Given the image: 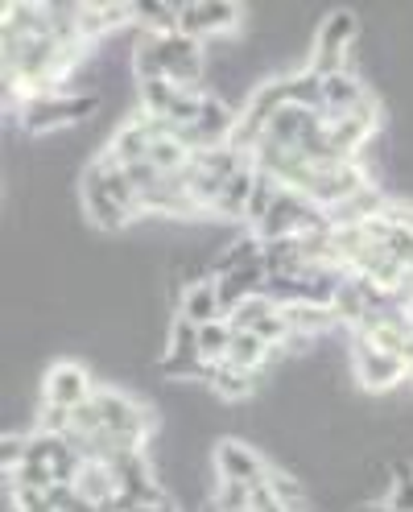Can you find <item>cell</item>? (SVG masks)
Returning <instances> with one entry per match:
<instances>
[{
	"instance_id": "obj_35",
	"label": "cell",
	"mask_w": 413,
	"mask_h": 512,
	"mask_svg": "<svg viewBox=\"0 0 413 512\" xmlns=\"http://www.w3.org/2000/svg\"><path fill=\"white\" fill-rule=\"evenodd\" d=\"M409 380H413V364H409Z\"/></svg>"
},
{
	"instance_id": "obj_11",
	"label": "cell",
	"mask_w": 413,
	"mask_h": 512,
	"mask_svg": "<svg viewBox=\"0 0 413 512\" xmlns=\"http://www.w3.org/2000/svg\"><path fill=\"white\" fill-rule=\"evenodd\" d=\"M364 100H372V91L356 71H335L323 79V120L327 124L347 116V112H356Z\"/></svg>"
},
{
	"instance_id": "obj_20",
	"label": "cell",
	"mask_w": 413,
	"mask_h": 512,
	"mask_svg": "<svg viewBox=\"0 0 413 512\" xmlns=\"http://www.w3.org/2000/svg\"><path fill=\"white\" fill-rule=\"evenodd\" d=\"M75 492H79L83 500H91V504L112 500V496H116V479H112L108 463H83V471H79V479H75Z\"/></svg>"
},
{
	"instance_id": "obj_21",
	"label": "cell",
	"mask_w": 413,
	"mask_h": 512,
	"mask_svg": "<svg viewBox=\"0 0 413 512\" xmlns=\"http://www.w3.org/2000/svg\"><path fill=\"white\" fill-rule=\"evenodd\" d=\"M261 252H265V244H261L257 236L232 240V244L211 261V277H224V273H232V269H244V265H252V261H261Z\"/></svg>"
},
{
	"instance_id": "obj_18",
	"label": "cell",
	"mask_w": 413,
	"mask_h": 512,
	"mask_svg": "<svg viewBox=\"0 0 413 512\" xmlns=\"http://www.w3.org/2000/svg\"><path fill=\"white\" fill-rule=\"evenodd\" d=\"M281 83H285V100H290V108L323 112V75H314L310 67H302L294 75H281Z\"/></svg>"
},
{
	"instance_id": "obj_2",
	"label": "cell",
	"mask_w": 413,
	"mask_h": 512,
	"mask_svg": "<svg viewBox=\"0 0 413 512\" xmlns=\"http://www.w3.org/2000/svg\"><path fill=\"white\" fill-rule=\"evenodd\" d=\"M91 112H95V95H71V91H38L17 108L21 128L25 133H34V137L83 124Z\"/></svg>"
},
{
	"instance_id": "obj_13",
	"label": "cell",
	"mask_w": 413,
	"mask_h": 512,
	"mask_svg": "<svg viewBox=\"0 0 413 512\" xmlns=\"http://www.w3.org/2000/svg\"><path fill=\"white\" fill-rule=\"evenodd\" d=\"M178 314L186 318V323H195V327L219 323V318H224V302H219L215 277H207V281H195V285H186V294L178 298Z\"/></svg>"
},
{
	"instance_id": "obj_27",
	"label": "cell",
	"mask_w": 413,
	"mask_h": 512,
	"mask_svg": "<svg viewBox=\"0 0 413 512\" xmlns=\"http://www.w3.org/2000/svg\"><path fill=\"white\" fill-rule=\"evenodd\" d=\"M25 455H29V434H5V442H0V467L17 471Z\"/></svg>"
},
{
	"instance_id": "obj_5",
	"label": "cell",
	"mask_w": 413,
	"mask_h": 512,
	"mask_svg": "<svg viewBox=\"0 0 413 512\" xmlns=\"http://www.w3.org/2000/svg\"><path fill=\"white\" fill-rule=\"evenodd\" d=\"M157 372L170 376V380H195V376L207 380L211 376V364L203 360V351H199V327L186 323L182 314L170 323V347H166L162 364H157Z\"/></svg>"
},
{
	"instance_id": "obj_26",
	"label": "cell",
	"mask_w": 413,
	"mask_h": 512,
	"mask_svg": "<svg viewBox=\"0 0 413 512\" xmlns=\"http://www.w3.org/2000/svg\"><path fill=\"white\" fill-rule=\"evenodd\" d=\"M389 504L401 512H413V467L397 463L393 467V488H389Z\"/></svg>"
},
{
	"instance_id": "obj_10",
	"label": "cell",
	"mask_w": 413,
	"mask_h": 512,
	"mask_svg": "<svg viewBox=\"0 0 413 512\" xmlns=\"http://www.w3.org/2000/svg\"><path fill=\"white\" fill-rule=\"evenodd\" d=\"M95 389H91V376L83 364L75 360H58L46 380H42V401L46 405H58V409H79L83 401H91Z\"/></svg>"
},
{
	"instance_id": "obj_16",
	"label": "cell",
	"mask_w": 413,
	"mask_h": 512,
	"mask_svg": "<svg viewBox=\"0 0 413 512\" xmlns=\"http://www.w3.org/2000/svg\"><path fill=\"white\" fill-rule=\"evenodd\" d=\"M133 21L141 25V34H178L182 5H170V0H137Z\"/></svg>"
},
{
	"instance_id": "obj_25",
	"label": "cell",
	"mask_w": 413,
	"mask_h": 512,
	"mask_svg": "<svg viewBox=\"0 0 413 512\" xmlns=\"http://www.w3.org/2000/svg\"><path fill=\"white\" fill-rule=\"evenodd\" d=\"M269 492H273L285 508H290V512H306V508H302V504H306V488L298 484L290 471H277V467H273V471H269Z\"/></svg>"
},
{
	"instance_id": "obj_4",
	"label": "cell",
	"mask_w": 413,
	"mask_h": 512,
	"mask_svg": "<svg viewBox=\"0 0 413 512\" xmlns=\"http://www.w3.org/2000/svg\"><path fill=\"white\" fill-rule=\"evenodd\" d=\"M95 409H100V426L108 434H120V438H133V442H149L153 434V413L145 401L120 393V389H95Z\"/></svg>"
},
{
	"instance_id": "obj_6",
	"label": "cell",
	"mask_w": 413,
	"mask_h": 512,
	"mask_svg": "<svg viewBox=\"0 0 413 512\" xmlns=\"http://www.w3.org/2000/svg\"><path fill=\"white\" fill-rule=\"evenodd\" d=\"M211 463H215V475L224 479V484H244V488H261L269 484V463L252 451L248 442L240 438H219L215 451H211Z\"/></svg>"
},
{
	"instance_id": "obj_9",
	"label": "cell",
	"mask_w": 413,
	"mask_h": 512,
	"mask_svg": "<svg viewBox=\"0 0 413 512\" xmlns=\"http://www.w3.org/2000/svg\"><path fill=\"white\" fill-rule=\"evenodd\" d=\"M236 25H240V5H232V0H190V5H182V21H178L182 34L195 42L228 38Z\"/></svg>"
},
{
	"instance_id": "obj_24",
	"label": "cell",
	"mask_w": 413,
	"mask_h": 512,
	"mask_svg": "<svg viewBox=\"0 0 413 512\" xmlns=\"http://www.w3.org/2000/svg\"><path fill=\"white\" fill-rule=\"evenodd\" d=\"M9 484H13V488L50 492V488H54V471H50V463H42V459H25L17 471H9Z\"/></svg>"
},
{
	"instance_id": "obj_23",
	"label": "cell",
	"mask_w": 413,
	"mask_h": 512,
	"mask_svg": "<svg viewBox=\"0 0 413 512\" xmlns=\"http://www.w3.org/2000/svg\"><path fill=\"white\" fill-rule=\"evenodd\" d=\"M281 306L273 302V298H248V302H240L232 314H228V323H232V331H261L265 323H269V318L277 314Z\"/></svg>"
},
{
	"instance_id": "obj_8",
	"label": "cell",
	"mask_w": 413,
	"mask_h": 512,
	"mask_svg": "<svg viewBox=\"0 0 413 512\" xmlns=\"http://www.w3.org/2000/svg\"><path fill=\"white\" fill-rule=\"evenodd\" d=\"M352 372H356V380H360V389H368V393H389V389H397V384L409 376V364L352 335Z\"/></svg>"
},
{
	"instance_id": "obj_3",
	"label": "cell",
	"mask_w": 413,
	"mask_h": 512,
	"mask_svg": "<svg viewBox=\"0 0 413 512\" xmlns=\"http://www.w3.org/2000/svg\"><path fill=\"white\" fill-rule=\"evenodd\" d=\"M356 34H360V21L352 9H335L327 13V21L319 25V34H314V46H310V58H306V67L314 75H335V71H347L343 67V58L347 50L356 46Z\"/></svg>"
},
{
	"instance_id": "obj_34",
	"label": "cell",
	"mask_w": 413,
	"mask_h": 512,
	"mask_svg": "<svg viewBox=\"0 0 413 512\" xmlns=\"http://www.w3.org/2000/svg\"><path fill=\"white\" fill-rule=\"evenodd\" d=\"M199 512H252V508H215V504H211V500H207V504H203V508H199Z\"/></svg>"
},
{
	"instance_id": "obj_29",
	"label": "cell",
	"mask_w": 413,
	"mask_h": 512,
	"mask_svg": "<svg viewBox=\"0 0 413 512\" xmlns=\"http://www.w3.org/2000/svg\"><path fill=\"white\" fill-rule=\"evenodd\" d=\"M13 508H17V512H54V500H50V492L13 488Z\"/></svg>"
},
{
	"instance_id": "obj_28",
	"label": "cell",
	"mask_w": 413,
	"mask_h": 512,
	"mask_svg": "<svg viewBox=\"0 0 413 512\" xmlns=\"http://www.w3.org/2000/svg\"><path fill=\"white\" fill-rule=\"evenodd\" d=\"M211 504H215V508H248V504H252V488H244V484H224V479H219Z\"/></svg>"
},
{
	"instance_id": "obj_19",
	"label": "cell",
	"mask_w": 413,
	"mask_h": 512,
	"mask_svg": "<svg viewBox=\"0 0 413 512\" xmlns=\"http://www.w3.org/2000/svg\"><path fill=\"white\" fill-rule=\"evenodd\" d=\"M228 360H232L236 368H244V372H261V368L273 360V347H269L261 335H252V331H236Z\"/></svg>"
},
{
	"instance_id": "obj_14",
	"label": "cell",
	"mask_w": 413,
	"mask_h": 512,
	"mask_svg": "<svg viewBox=\"0 0 413 512\" xmlns=\"http://www.w3.org/2000/svg\"><path fill=\"white\" fill-rule=\"evenodd\" d=\"M252 190H257V166L244 162V166H240V170L228 178V186L219 190V199H215L211 215H224V219H244V215H248V203H252Z\"/></svg>"
},
{
	"instance_id": "obj_1",
	"label": "cell",
	"mask_w": 413,
	"mask_h": 512,
	"mask_svg": "<svg viewBox=\"0 0 413 512\" xmlns=\"http://www.w3.org/2000/svg\"><path fill=\"white\" fill-rule=\"evenodd\" d=\"M203 71H207V54L203 42L178 34H141L133 46V75L137 83L153 79H170L186 91H203Z\"/></svg>"
},
{
	"instance_id": "obj_33",
	"label": "cell",
	"mask_w": 413,
	"mask_h": 512,
	"mask_svg": "<svg viewBox=\"0 0 413 512\" xmlns=\"http://www.w3.org/2000/svg\"><path fill=\"white\" fill-rule=\"evenodd\" d=\"M95 512H124V504H120V496H112V500H104V504L95 508Z\"/></svg>"
},
{
	"instance_id": "obj_12",
	"label": "cell",
	"mask_w": 413,
	"mask_h": 512,
	"mask_svg": "<svg viewBox=\"0 0 413 512\" xmlns=\"http://www.w3.org/2000/svg\"><path fill=\"white\" fill-rule=\"evenodd\" d=\"M265 285H269V269H265V261H252V265H244V269H232V273H224V277H215L219 302H224V318H228L240 302L261 298V294H265Z\"/></svg>"
},
{
	"instance_id": "obj_15",
	"label": "cell",
	"mask_w": 413,
	"mask_h": 512,
	"mask_svg": "<svg viewBox=\"0 0 413 512\" xmlns=\"http://www.w3.org/2000/svg\"><path fill=\"white\" fill-rule=\"evenodd\" d=\"M207 389H211L219 401L240 405L244 397H252V389H257V372H244V368H236L232 360H224V364H215V368H211Z\"/></svg>"
},
{
	"instance_id": "obj_22",
	"label": "cell",
	"mask_w": 413,
	"mask_h": 512,
	"mask_svg": "<svg viewBox=\"0 0 413 512\" xmlns=\"http://www.w3.org/2000/svg\"><path fill=\"white\" fill-rule=\"evenodd\" d=\"M232 339H236V331H232L228 318H219V323L199 327V351H203V360H207L211 368H215V364H224V360H228V351H232Z\"/></svg>"
},
{
	"instance_id": "obj_32",
	"label": "cell",
	"mask_w": 413,
	"mask_h": 512,
	"mask_svg": "<svg viewBox=\"0 0 413 512\" xmlns=\"http://www.w3.org/2000/svg\"><path fill=\"white\" fill-rule=\"evenodd\" d=\"M352 512H401V508H393L389 500H372V504H356Z\"/></svg>"
},
{
	"instance_id": "obj_30",
	"label": "cell",
	"mask_w": 413,
	"mask_h": 512,
	"mask_svg": "<svg viewBox=\"0 0 413 512\" xmlns=\"http://www.w3.org/2000/svg\"><path fill=\"white\" fill-rule=\"evenodd\" d=\"M252 512H290V508H285L273 492H269V484H261V488H252V504H248Z\"/></svg>"
},
{
	"instance_id": "obj_17",
	"label": "cell",
	"mask_w": 413,
	"mask_h": 512,
	"mask_svg": "<svg viewBox=\"0 0 413 512\" xmlns=\"http://www.w3.org/2000/svg\"><path fill=\"white\" fill-rule=\"evenodd\" d=\"M285 323H290L294 339H319L323 331H331L339 323V318H335L331 306H306V302H298V306H285Z\"/></svg>"
},
{
	"instance_id": "obj_7",
	"label": "cell",
	"mask_w": 413,
	"mask_h": 512,
	"mask_svg": "<svg viewBox=\"0 0 413 512\" xmlns=\"http://www.w3.org/2000/svg\"><path fill=\"white\" fill-rule=\"evenodd\" d=\"M79 203H83V211H87V219L95 223L100 232H124L129 223L137 219L129 207H120L116 203V195L104 186V174H100V166H87L83 170V178H79Z\"/></svg>"
},
{
	"instance_id": "obj_31",
	"label": "cell",
	"mask_w": 413,
	"mask_h": 512,
	"mask_svg": "<svg viewBox=\"0 0 413 512\" xmlns=\"http://www.w3.org/2000/svg\"><path fill=\"white\" fill-rule=\"evenodd\" d=\"M120 504H124V512H178L174 500L170 504H129V500H120Z\"/></svg>"
}]
</instances>
